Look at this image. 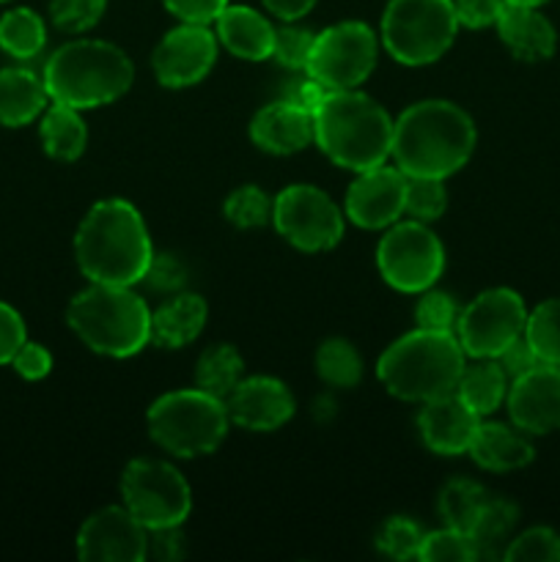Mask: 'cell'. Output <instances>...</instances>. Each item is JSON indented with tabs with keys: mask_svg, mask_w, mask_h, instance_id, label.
<instances>
[{
	"mask_svg": "<svg viewBox=\"0 0 560 562\" xmlns=\"http://www.w3.org/2000/svg\"><path fill=\"white\" fill-rule=\"evenodd\" d=\"M75 258L91 283L135 285L154 261L152 236L130 201L93 203L75 236Z\"/></svg>",
	"mask_w": 560,
	"mask_h": 562,
	"instance_id": "cell-1",
	"label": "cell"
},
{
	"mask_svg": "<svg viewBox=\"0 0 560 562\" xmlns=\"http://www.w3.org/2000/svg\"><path fill=\"white\" fill-rule=\"evenodd\" d=\"M478 132L470 115L445 99H426L393 121L395 168L404 176L448 179L475 151Z\"/></svg>",
	"mask_w": 560,
	"mask_h": 562,
	"instance_id": "cell-2",
	"label": "cell"
},
{
	"mask_svg": "<svg viewBox=\"0 0 560 562\" xmlns=\"http://www.w3.org/2000/svg\"><path fill=\"white\" fill-rule=\"evenodd\" d=\"M42 80L53 102L88 110L124 97L135 80V66L115 44L75 38L49 55Z\"/></svg>",
	"mask_w": 560,
	"mask_h": 562,
	"instance_id": "cell-3",
	"label": "cell"
},
{
	"mask_svg": "<svg viewBox=\"0 0 560 562\" xmlns=\"http://www.w3.org/2000/svg\"><path fill=\"white\" fill-rule=\"evenodd\" d=\"M456 333L417 327L379 357L377 376L395 398L426 404L453 393L467 366Z\"/></svg>",
	"mask_w": 560,
	"mask_h": 562,
	"instance_id": "cell-4",
	"label": "cell"
},
{
	"mask_svg": "<svg viewBox=\"0 0 560 562\" xmlns=\"http://www.w3.org/2000/svg\"><path fill=\"white\" fill-rule=\"evenodd\" d=\"M316 143L338 168L360 173L390 157L393 119L357 88L333 91L316 113Z\"/></svg>",
	"mask_w": 560,
	"mask_h": 562,
	"instance_id": "cell-5",
	"label": "cell"
},
{
	"mask_svg": "<svg viewBox=\"0 0 560 562\" xmlns=\"http://www.w3.org/2000/svg\"><path fill=\"white\" fill-rule=\"evenodd\" d=\"M66 322L88 349L115 360L152 344V311L132 285L91 283L69 302Z\"/></svg>",
	"mask_w": 560,
	"mask_h": 562,
	"instance_id": "cell-6",
	"label": "cell"
},
{
	"mask_svg": "<svg viewBox=\"0 0 560 562\" xmlns=\"http://www.w3.org/2000/svg\"><path fill=\"white\" fill-rule=\"evenodd\" d=\"M146 423L159 448L179 459H195L220 448L231 420L225 401L192 387L159 395L148 409Z\"/></svg>",
	"mask_w": 560,
	"mask_h": 562,
	"instance_id": "cell-7",
	"label": "cell"
},
{
	"mask_svg": "<svg viewBox=\"0 0 560 562\" xmlns=\"http://www.w3.org/2000/svg\"><path fill=\"white\" fill-rule=\"evenodd\" d=\"M453 0H390L382 14V44L399 64L426 66L456 42Z\"/></svg>",
	"mask_w": 560,
	"mask_h": 562,
	"instance_id": "cell-8",
	"label": "cell"
},
{
	"mask_svg": "<svg viewBox=\"0 0 560 562\" xmlns=\"http://www.w3.org/2000/svg\"><path fill=\"white\" fill-rule=\"evenodd\" d=\"M124 508L146 530L181 527L192 510V492L173 464L159 459H135L121 475Z\"/></svg>",
	"mask_w": 560,
	"mask_h": 562,
	"instance_id": "cell-9",
	"label": "cell"
},
{
	"mask_svg": "<svg viewBox=\"0 0 560 562\" xmlns=\"http://www.w3.org/2000/svg\"><path fill=\"white\" fill-rule=\"evenodd\" d=\"M377 33L366 22H338L316 33L305 75L329 91H351L362 86L377 66Z\"/></svg>",
	"mask_w": 560,
	"mask_h": 562,
	"instance_id": "cell-10",
	"label": "cell"
},
{
	"mask_svg": "<svg viewBox=\"0 0 560 562\" xmlns=\"http://www.w3.org/2000/svg\"><path fill=\"white\" fill-rule=\"evenodd\" d=\"M377 263L384 283L393 285L395 291L423 294L437 283L445 269L443 241L421 220L399 223L379 241Z\"/></svg>",
	"mask_w": 560,
	"mask_h": 562,
	"instance_id": "cell-11",
	"label": "cell"
},
{
	"mask_svg": "<svg viewBox=\"0 0 560 562\" xmlns=\"http://www.w3.org/2000/svg\"><path fill=\"white\" fill-rule=\"evenodd\" d=\"M527 307L514 289H489L478 294L456 318V338L472 360H497L525 335Z\"/></svg>",
	"mask_w": 560,
	"mask_h": 562,
	"instance_id": "cell-12",
	"label": "cell"
},
{
	"mask_svg": "<svg viewBox=\"0 0 560 562\" xmlns=\"http://www.w3.org/2000/svg\"><path fill=\"white\" fill-rule=\"evenodd\" d=\"M272 223L302 252L333 250L344 239V214L313 184H291L272 201Z\"/></svg>",
	"mask_w": 560,
	"mask_h": 562,
	"instance_id": "cell-13",
	"label": "cell"
},
{
	"mask_svg": "<svg viewBox=\"0 0 560 562\" xmlns=\"http://www.w3.org/2000/svg\"><path fill=\"white\" fill-rule=\"evenodd\" d=\"M214 60H217V36L209 31V25L198 22H181L179 27L165 33L152 55L154 75L165 88L195 86L212 71Z\"/></svg>",
	"mask_w": 560,
	"mask_h": 562,
	"instance_id": "cell-14",
	"label": "cell"
},
{
	"mask_svg": "<svg viewBox=\"0 0 560 562\" xmlns=\"http://www.w3.org/2000/svg\"><path fill=\"white\" fill-rule=\"evenodd\" d=\"M146 554L148 530L119 505L88 516L77 532V558L86 562H141Z\"/></svg>",
	"mask_w": 560,
	"mask_h": 562,
	"instance_id": "cell-15",
	"label": "cell"
},
{
	"mask_svg": "<svg viewBox=\"0 0 560 562\" xmlns=\"http://www.w3.org/2000/svg\"><path fill=\"white\" fill-rule=\"evenodd\" d=\"M406 176L399 168L377 165L357 173L346 192V217L366 231L390 228L404 214Z\"/></svg>",
	"mask_w": 560,
	"mask_h": 562,
	"instance_id": "cell-16",
	"label": "cell"
},
{
	"mask_svg": "<svg viewBox=\"0 0 560 562\" xmlns=\"http://www.w3.org/2000/svg\"><path fill=\"white\" fill-rule=\"evenodd\" d=\"M508 415L527 437H544L560 428V366H536L511 379Z\"/></svg>",
	"mask_w": 560,
	"mask_h": 562,
	"instance_id": "cell-17",
	"label": "cell"
},
{
	"mask_svg": "<svg viewBox=\"0 0 560 562\" xmlns=\"http://www.w3.org/2000/svg\"><path fill=\"white\" fill-rule=\"evenodd\" d=\"M228 420L245 431H275L294 415V395L280 379L250 376L225 398Z\"/></svg>",
	"mask_w": 560,
	"mask_h": 562,
	"instance_id": "cell-18",
	"label": "cell"
},
{
	"mask_svg": "<svg viewBox=\"0 0 560 562\" xmlns=\"http://www.w3.org/2000/svg\"><path fill=\"white\" fill-rule=\"evenodd\" d=\"M481 426V415L470 409L464 401L453 393L439 395L423 404L417 415V428L432 453L461 456L470 450L472 437Z\"/></svg>",
	"mask_w": 560,
	"mask_h": 562,
	"instance_id": "cell-19",
	"label": "cell"
},
{
	"mask_svg": "<svg viewBox=\"0 0 560 562\" xmlns=\"http://www.w3.org/2000/svg\"><path fill=\"white\" fill-rule=\"evenodd\" d=\"M250 140L261 151L289 157L316 140V119L307 110L278 99L258 110L250 121Z\"/></svg>",
	"mask_w": 560,
	"mask_h": 562,
	"instance_id": "cell-20",
	"label": "cell"
},
{
	"mask_svg": "<svg viewBox=\"0 0 560 562\" xmlns=\"http://www.w3.org/2000/svg\"><path fill=\"white\" fill-rule=\"evenodd\" d=\"M500 42L511 49L519 60L536 64V60L552 58L558 49V31L552 22L538 11V5L505 3L497 20Z\"/></svg>",
	"mask_w": 560,
	"mask_h": 562,
	"instance_id": "cell-21",
	"label": "cell"
},
{
	"mask_svg": "<svg viewBox=\"0 0 560 562\" xmlns=\"http://www.w3.org/2000/svg\"><path fill=\"white\" fill-rule=\"evenodd\" d=\"M467 453L481 470L489 472L525 470L536 459V450H533L527 434L516 426H503V423H481Z\"/></svg>",
	"mask_w": 560,
	"mask_h": 562,
	"instance_id": "cell-22",
	"label": "cell"
},
{
	"mask_svg": "<svg viewBox=\"0 0 560 562\" xmlns=\"http://www.w3.org/2000/svg\"><path fill=\"white\" fill-rule=\"evenodd\" d=\"M217 25V38L236 55L245 60H267L272 58L275 27L264 14H258L250 5H225L220 16L214 20Z\"/></svg>",
	"mask_w": 560,
	"mask_h": 562,
	"instance_id": "cell-23",
	"label": "cell"
},
{
	"mask_svg": "<svg viewBox=\"0 0 560 562\" xmlns=\"http://www.w3.org/2000/svg\"><path fill=\"white\" fill-rule=\"evenodd\" d=\"M49 93L31 69H0V126H25L47 110Z\"/></svg>",
	"mask_w": 560,
	"mask_h": 562,
	"instance_id": "cell-24",
	"label": "cell"
},
{
	"mask_svg": "<svg viewBox=\"0 0 560 562\" xmlns=\"http://www.w3.org/2000/svg\"><path fill=\"white\" fill-rule=\"evenodd\" d=\"M209 307L203 296L179 294L152 313V340L165 349H181L192 344L206 327Z\"/></svg>",
	"mask_w": 560,
	"mask_h": 562,
	"instance_id": "cell-25",
	"label": "cell"
},
{
	"mask_svg": "<svg viewBox=\"0 0 560 562\" xmlns=\"http://www.w3.org/2000/svg\"><path fill=\"white\" fill-rule=\"evenodd\" d=\"M38 135H42L44 151L58 162H75L88 146L86 121H82L80 110L69 108V104L55 102L53 108L44 110Z\"/></svg>",
	"mask_w": 560,
	"mask_h": 562,
	"instance_id": "cell-26",
	"label": "cell"
},
{
	"mask_svg": "<svg viewBox=\"0 0 560 562\" xmlns=\"http://www.w3.org/2000/svg\"><path fill=\"white\" fill-rule=\"evenodd\" d=\"M456 395L470 406L475 415H492L500 409V404L508 395V373L503 371L497 360H475L472 366H464L459 384H456Z\"/></svg>",
	"mask_w": 560,
	"mask_h": 562,
	"instance_id": "cell-27",
	"label": "cell"
},
{
	"mask_svg": "<svg viewBox=\"0 0 560 562\" xmlns=\"http://www.w3.org/2000/svg\"><path fill=\"white\" fill-rule=\"evenodd\" d=\"M245 373V362L242 355L228 344L209 346L195 366V387L203 393L214 395V398L225 401L236 390Z\"/></svg>",
	"mask_w": 560,
	"mask_h": 562,
	"instance_id": "cell-28",
	"label": "cell"
},
{
	"mask_svg": "<svg viewBox=\"0 0 560 562\" xmlns=\"http://www.w3.org/2000/svg\"><path fill=\"white\" fill-rule=\"evenodd\" d=\"M47 42L44 20L33 9H9L0 16V49L16 60L36 58Z\"/></svg>",
	"mask_w": 560,
	"mask_h": 562,
	"instance_id": "cell-29",
	"label": "cell"
},
{
	"mask_svg": "<svg viewBox=\"0 0 560 562\" xmlns=\"http://www.w3.org/2000/svg\"><path fill=\"white\" fill-rule=\"evenodd\" d=\"M486 499L489 494L483 492V486L456 477V481L445 483V488L439 492V516H443L445 527L470 536Z\"/></svg>",
	"mask_w": 560,
	"mask_h": 562,
	"instance_id": "cell-30",
	"label": "cell"
},
{
	"mask_svg": "<svg viewBox=\"0 0 560 562\" xmlns=\"http://www.w3.org/2000/svg\"><path fill=\"white\" fill-rule=\"evenodd\" d=\"M519 521V508L508 499L489 497L483 510L478 514L475 527H472L470 538L478 549V560L481 558H500V543L508 541L511 530Z\"/></svg>",
	"mask_w": 560,
	"mask_h": 562,
	"instance_id": "cell-31",
	"label": "cell"
},
{
	"mask_svg": "<svg viewBox=\"0 0 560 562\" xmlns=\"http://www.w3.org/2000/svg\"><path fill=\"white\" fill-rule=\"evenodd\" d=\"M316 373L333 387H357L362 379V360L344 338H329L316 351Z\"/></svg>",
	"mask_w": 560,
	"mask_h": 562,
	"instance_id": "cell-32",
	"label": "cell"
},
{
	"mask_svg": "<svg viewBox=\"0 0 560 562\" xmlns=\"http://www.w3.org/2000/svg\"><path fill=\"white\" fill-rule=\"evenodd\" d=\"M525 338L547 366H560V300H544L527 313Z\"/></svg>",
	"mask_w": 560,
	"mask_h": 562,
	"instance_id": "cell-33",
	"label": "cell"
},
{
	"mask_svg": "<svg viewBox=\"0 0 560 562\" xmlns=\"http://www.w3.org/2000/svg\"><path fill=\"white\" fill-rule=\"evenodd\" d=\"M225 220L236 228H261L272 220V201L267 198V192L256 184L236 187L228 198H225Z\"/></svg>",
	"mask_w": 560,
	"mask_h": 562,
	"instance_id": "cell-34",
	"label": "cell"
},
{
	"mask_svg": "<svg viewBox=\"0 0 560 562\" xmlns=\"http://www.w3.org/2000/svg\"><path fill=\"white\" fill-rule=\"evenodd\" d=\"M445 206H448V195H445V179H432V176H406V203L404 212L412 214V220H428L443 217Z\"/></svg>",
	"mask_w": 560,
	"mask_h": 562,
	"instance_id": "cell-35",
	"label": "cell"
},
{
	"mask_svg": "<svg viewBox=\"0 0 560 562\" xmlns=\"http://www.w3.org/2000/svg\"><path fill=\"white\" fill-rule=\"evenodd\" d=\"M508 562H560V532L552 527H530L505 547Z\"/></svg>",
	"mask_w": 560,
	"mask_h": 562,
	"instance_id": "cell-36",
	"label": "cell"
},
{
	"mask_svg": "<svg viewBox=\"0 0 560 562\" xmlns=\"http://www.w3.org/2000/svg\"><path fill=\"white\" fill-rule=\"evenodd\" d=\"M426 532L406 516H393L377 532V549L393 560H412L421 554Z\"/></svg>",
	"mask_w": 560,
	"mask_h": 562,
	"instance_id": "cell-37",
	"label": "cell"
},
{
	"mask_svg": "<svg viewBox=\"0 0 560 562\" xmlns=\"http://www.w3.org/2000/svg\"><path fill=\"white\" fill-rule=\"evenodd\" d=\"M417 560H423V562H472V560H478V549H475V543H472L470 536L445 527V530L428 532V536L423 538V547H421V554H417Z\"/></svg>",
	"mask_w": 560,
	"mask_h": 562,
	"instance_id": "cell-38",
	"label": "cell"
},
{
	"mask_svg": "<svg viewBox=\"0 0 560 562\" xmlns=\"http://www.w3.org/2000/svg\"><path fill=\"white\" fill-rule=\"evenodd\" d=\"M108 0H49V20L64 33H86L104 16Z\"/></svg>",
	"mask_w": 560,
	"mask_h": 562,
	"instance_id": "cell-39",
	"label": "cell"
},
{
	"mask_svg": "<svg viewBox=\"0 0 560 562\" xmlns=\"http://www.w3.org/2000/svg\"><path fill=\"white\" fill-rule=\"evenodd\" d=\"M417 327L423 329H439V333H453L456 318H459V307H456L453 296L445 291L426 289L421 302L415 307Z\"/></svg>",
	"mask_w": 560,
	"mask_h": 562,
	"instance_id": "cell-40",
	"label": "cell"
},
{
	"mask_svg": "<svg viewBox=\"0 0 560 562\" xmlns=\"http://www.w3.org/2000/svg\"><path fill=\"white\" fill-rule=\"evenodd\" d=\"M313 42H316V33L305 31V27H275L272 58H278L280 64L289 66V69H305L307 58H311Z\"/></svg>",
	"mask_w": 560,
	"mask_h": 562,
	"instance_id": "cell-41",
	"label": "cell"
},
{
	"mask_svg": "<svg viewBox=\"0 0 560 562\" xmlns=\"http://www.w3.org/2000/svg\"><path fill=\"white\" fill-rule=\"evenodd\" d=\"M453 5L459 25L478 31V27L497 25L500 14L505 9V0H453Z\"/></svg>",
	"mask_w": 560,
	"mask_h": 562,
	"instance_id": "cell-42",
	"label": "cell"
},
{
	"mask_svg": "<svg viewBox=\"0 0 560 562\" xmlns=\"http://www.w3.org/2000/svg\"><path fill=\"white\" fill-rule=\"evenodd\" d=\"M11 366H14V371L20 373L22 379H27V382H38V379H44L49 371H53V355H49L42 344H31V340H25V344L16 349V355L11 357Z\"/></svg>",
	"mask_w": 560,
	"mask_h": 562,
	"instance_id": "cell-43",
	"label": "cell"
},
{
	"mask_svg": "<svg viewBox=\"0 0 560 562\" xmlns=\"http://www.w3.org/2000/svg\"><path fill=\"white\" fill-rule=\"evenodd\" d=\"M25 340L27 335L22 316L11 305L0 302V366L11 362V357L16 355V349H20Z\"/></svg>",
	"mask_w": 560,
	"mask_h": 562,
	"instance_id": "cell-44",
	"label": "cell"
},
{
	"mask_svg": "<svg viewBox=\"0 0 560 562\" xmlns=\"http://www.w3.org/2000/svg\"><path fill=\"white\" fill-rule=\"evenodd\" d=\"M165 9L181 22H198V25H209L220 16V11L228 5V0H163Z\"/></svg>",
	"mask_w": 560,
	"mask_h": 562,
	"instance_id": "cell-45",
	"label": "cell"
},
{
	"mask_svg": "<svg viewBox=\"0 0 560 562\" xmlns=\"http://www.w3.org/2000/svg\"><path fill=\"white\" fill-rule=\"evenodd\" d=\"M143 280H146L154 291L170 294V291H179L181 285H184V267H181L173 256H157V252H154V261Z\"/></svg>",
	"mask_w": 560,
	"mask_h": 562,
	"instance_id": "cell-46",
	"label": "cell"
},
{
	"mask_svg": "<svg viewBox=\"0 0 560 562\" xmlns=\"http://www.w3.org/2000/svg\"><path fill=\"white\" fill-rule=\"evenodd\" d=\"M497 362L503 366V371L508 373V379H516V376H522V373L533 371L536 366H541V360H538V355L533 351V346L527 344L525 335H522V338H516L514 344H511L508 349L497 357Z\"/></svg>",
	"mask_w": 560,
	"mask_h": 562,
	"instance_id": "cell-47",
	"label": "cell"
},
{
	"mask_svg": "<svg viewBox=\"0 0 560 562\" xmlns=\"http://www.w3.org/2000/svg\"><path fill=\"white\" fill-rule=\"evenodd\" d=\"M329 88L327 86H322V82L318 80H313L311 75L305 77V80H296L294 86L289 88V93H285V102H291V104H296V108H302V110H307V113L313 115V119H316V113H318V108H322L324 104V99L329 97Z\"/></svg>",
	"mask_w": 560,
	"mask_h": 562,
	"instance_id": "cell-48",
	"label": "cell"
},
{
	"mask_svg": "<svg viewBox=\"0 0 560 562\" xmlns=\"http://www.w3.org/2000/svg\"><path fill=\"white\" fill-rule=\"evenodd\" d=\"M148 552L157 560L170 562L184 558V536H181V527H163V530H148Z\"/></svg>",
	"mask_w": 560,
	"mask_h": 562,
	"instance_id": "cell-49",
	"label": "cell"
},
{
	"mask_svg": "<svg viewBox=\"0 0 560 562\" xmlns=\"http://www.w3.org/2000/svg\"><path fill=\"white\" fill-rule=\"evenodd\" d=\"M261 3L267 5V11H272L278 20L294 22L302 20V16L316 5V0H261Z\"/></svg>",
	"mask_w": 560,
	"mask_h": 562,
	"instance_id": "cell-50",
	"label": "cell"
},
{
	"mask_svg": "<svg viewBox=\"0 0 560 562\" xmlns=\"http://www.w3.org/2000/svg\"><path fill=\"white\" fill-rule=\"evenodd\" d=\"M505 3H516V5H544L549 0H505Z\"/></svg>",
	"mask_w": 560,
	"mask_h": 562,
	"instance_id": "cell-51",
	"label": "cell"
},
{
	"mask_svg": "<svg viewBox=\"0 0 560 562\" xmlns=\"http://www.w3.org/2000/svg\"><path fill=\"white\" fill-rule=\"evenodd\" d=\"M0 3H9V0H0Z\"/></svg>",
	"mask_w": 560,
	"mask_h": 562,
	"instance_id": "cell-52",
	"label": "cell"
}]
</instances>
